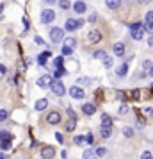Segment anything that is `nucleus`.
<instances>
[{
    "label": "nucleus",
    "instance_id": "nucleus-1",
    "mask_svg": "<svg viewBox=\"0 0 153 159\" xmlns=\"http://www.w3.org/2000/svg\"><path fill=\"white\" fill-rule=\"evenodd\" d=\"M130 34L132 38L135 39V41H141L142 38H144V29H142V23L141 22H135L130 25Z\"/></svg>",
    "mask_w": 153,
    "mask_h": 159
},
{
    "label": "nucleus",
    "instance_id": "nucleus-2",
    "mask_svg": "<svg viewBox=\"0 0 153 159\" xmlns=\"http://www.w3.org/2000/svg\"><path fill=\"white\" fill-rule=\"evenodd\" d=\"M11 139H13V136H11L9 130H0V148L2 150L11 148Z\"/></svg>",
    "mask_w": 153,
    "mask_h": 159
},
{
    "label": "nucleus",
    "instance_id": "nucleus-3",
    "mask_svg": "<svg viewBox=\"0 0 153 159\" xmlns=\"http://www.w3.org/2000/svg\"><path fill=\"white\" fill-rule=\"evenodd\" d=\"M50 39L52 43H61L64 39V29L61 27H52L50 29Z\"/></svg>",
    "mask_w": 153,
    "mask_h": 159
},
{
    "label": "nucleus",
    "instance_id": "nucleus-4",
    "mask_svg": "<svg viewBox=\"0 0 153 159\" xmlns=\"http://www.w3.org/2000/svg\"><path fill=\"white\" fill-rule=\"evenodd\" d=\"M50 89L53 91L55 95H59V97H62V95L66 93V88H64V82L61 79H53L50 84Z\"/></svg>",
    "mask_w": 153,
    "mask_h": 159
},
{
    "label": "nucleus",
    "instance_id": "nucleus-5",
    "mask_svg": "<svg viewBox=\"0 0 153 159\" xmlns=\"http://www.w3.org/2000/svg\"><path fill=\"white\" fill-rule=\"evenodd\" d=\"M82 25H84V20H75V18H68V20H66V25H64V30H68V32H73V30L80 29Z\"/></svg>",
    "mask_w": 153,
    "mask_h": 159
},
{
    "label": "nucleus",
    "instance_id": "nucleus-6",
    "mask_svg": "<svg viewBox=\"0 0 153 159\" xmlns=\"http://www.w3.org/2000/svg\"><path fill=\"white\" fill-rule=\"evenodd\" d=\"M55 20V11H52V9H45L43 13H41V22L43 23H52Z\"/></svg>",
    "mask_w": 153,
    "mask_h": 159
},
{
    "label": "nucleus",
    "instance_id": "nucleus-7",
    "mask_svg": "<svg viewBox=\"0 0 153 159\" xmlns=\"http://www.w3.org/2000/svg\"><path fill=\"white\" fill-rule=\"evenodd\" d=\"M70 95H71V97L75 98V100H80V98H84V97H86V93H84V89H82V88H79L77 84L70 88Z\"/></svg>",
    "mask_w": 153,
    "mask_h": 159
},
{
    "label": "nucleus",
    "instance_id": "nucleus-8",
    "mask_svg": "<svg viewBox=\"0 0 153 159\" xmlns=\"http://www.w3.org/2000/svg\"><path fill=\"white\" fill-rule=\"evenodd\" d=\"M87 38H89V43L96 45V43H100V41H102V32H100V30H96V29H93V30H89Z\"/></svg>",
    "mask_w": 153,
    "mask_h": 159
},
{
    "label": "nucleus",
    "instance_id": "nucleus-9",
    "mask_svg": "<svg viewBox=\"0 0 153 159\" xmlns=\"http://www.w3.org/2000/svg\"><path fill=\"white\" fill-rule=\"evenodd\" d=\"M52 80H53L52 75H43V77H39V79H37V86L43 88V89H46V88H50Z\"/></svg>",
    "mask_w": 153,
    "mask_h": 159
},
{
    "label": "nucleus",
    "instance_id": "nucleus-10",
    "mask_svg": "<svg viewBox=\"0 0 153 159\" xmlns=\"http://www.w3.org/2000/svg\"><path fill=\"white\" fill-rule=\"evenodd\" d=\"M71 7L75 9V13H77V15H84V13L87 11V6H86L82 0H75V4H73Z\"/></svg>",
    "mask_w": 153,
    "mask_h": 159
},
{
    "label": "nucleus",
    "instance_id": "nucleus-11",
    "mask_svg": "<svg viewBox=\"0 0 153 159\" xmlns=\"http://www.w3.org/2000/svg\"><path fill=\"white\" fill-rule=\"evenodd\" d=\"M46 122L50 123V125H57V123L61 122V115H59L57 111H52V113H48V118H46Z\"/></svg>",
    "mask_w": 153,
    "mask_h": 159
},
{
    "label": "nucleus",
    "instance_id": "nucleus-12",
    "mask_svg": "<svg viewBox=\"0 0 153 159\" xmlns=\"http://www.w3.org/2000/svg\"><path fill=\"white\" fill-rule=\"evenodd\" d=\"M53 154H55V148L50 147V145L41 148V156H43V159H52V157H53Z\"/></svg>",
    "mask_w": 153,
    "mask_h": 159
},
{
    "label": "nucleus",
    "instance_id": "nucleus-13",
    "mask_svg": "<svg viewBox=\"0 0 153 159\" xmlns=\"http://www.w3.org/2000/svg\"><path fill=\"white\" fill-rule=\"evenodd\" d=\"M112 50H114V54H116L117 57H121V56H125V43H121V41H117V43H114V47H112Z\"/></svg>",
    "mask_w": 153,
    "mask_h": 159
},
{
    "label": "nucleus",
    "instance_id": "nucleus-14",
    "mask_svg": "<svg viewBox=\"0 0 153 159\" xmlns=\"http://www.w3.org/2000/svg\"><path fill=\"white\" fill-rule=\"evenodd\" d=\"M82 111H84V115L91 116V115L96 113V106L95 104H84V106H82Z\"/></svg>",
    "mask_w": 153,
    "mask_h": 159
},
{
    "label": "nucleus",
    "instance_id": "nucleus-15",
    "mask_svg": "<svg viewBox=\"0 0 153 159\" xmlns=\"http://www.w3.org/2000/svg\"><path fill=\"white\" fill-rule=\"evenodd\" d=\"M46 107H48V100H46V98H39V100L36 102V106H34L36 111H45Z\"/></svg>",
    "mask_w": 153,
    "mask_h": 159
},
{
    "label": "nucleus",
    "instance_id": "nucleus-16",
    "mask_svg": "<svg viewBox=\"0 0 153 159\" xmlns=\"http://www.w3.org/2000/svg\"><path fill=\"white\" fill-rule=\"evenodd\" d=\"M50 56H52V52H50V50H46V52H41V54L37 56V63H39V65L43 66L45 63H46V59L50 57Z\"/></svg>",
    "mask_w": 153,
    "mask_h": 159
},
{
    "label": "nucleus",
    "instance_id": "nucleus-17",
    "mask_svg": "<svg viewBox=\"0 0 153 159\" xmlns=\"http://www.w3.org/2000/svg\"><path fill=\"white\" fill-rule=\"evenodd\" d=\"M126 73H128V65H126V63L121 65L119 68H116V75H117V77H125Z\"/></svg>",
    "mask_w": 153,
    "mask_h": 159
},
{
    "label": "nucleus",
    "instance_id": "nucleus-18",
    "mask_svg": "<svg viewBox=\"0 0 153 159\" xmlns=\"http://www.w3.org/2000/svg\"><path fill=\"white\" fill-rule=\"evenodd\" d=\"M105 4H107V7L109 9H119L121 0H105Z\"/></svg>",
    "mask_w": 153,
    "mask_h": 159
},
{
    "label": "nucleus",
    "instance_id": "nucleus-19",
    "mask_svg": "<svg viewBox=\"0 0 153 159\" xmlns=\"http://www.w3.org/2000/svg\"><path fill=\"white\" fill-rule=\"evenodd\" d=\"M102 123H103V127H112V118H110L107 113H103L102 115Z\"/></svg>",
    "mask_w": 153,
    "mask_h": 159
},
{
    "label": "nucleus",
    "instance_id": "nucleus-20",
    "mask_svg": "<svg viewBox=\"0 0 153 159\" xmlns=\"http://www.w3.org/2000/svg\"><path fill=\"white\" fill-rule=\"evenodd\" d=\"M110 134H112V129H110V127H102V129H100V136H102L103 139L110 138Z\"/></svg>",
    "mask_w": 153,
    "mask_h": 159
},
{
    "label": "nucleus",
    "instance_id": "nucleus-21",
    "mask_svg": "<svg viewBox=\"0 0 153 159\" xmlns=\"http://www.w3.org/2000/svg\"><path fill=\"white\" fill-rule=\"evenodd\" d=\"M142 29H144V32L153 34V22H151V20H144V23H142Z\"/></svg>",
    "mask_w": 153,
    "mask_h": 159
},
{
    "label": "nucleus",
    "instance_id": "nucleus-22",
    "mask_svg": "<svg viewBox=\"0 0 153 159\" xmlns=\"http://www.w3.org/2000/svg\"><path fill=\"white\" fill-rule=\"evenodd\" d=\"M73 141H75V145H77V147H82V145H86V136L79 134V136L73 138Z\"/></svg>",
    "mask_w": 153,
    "mask_h": 159
},
{
    "label": "nucleus",
    "instance_id": "nucleus-23",
    "mask_svg": "<svg viewBox=\"0 0 153 159\" xmlns=\"http://www.w3.org/2000/svg\"><path fill=\"white\" fill-rule=\"evenodd\" d=\"M77 84H80V86H89V84H91V79H89V77H80V79H77Z\"/></svg>",
    "mask_w": 153,
    "mask_h": 159
},
{
    "label": "nucleus",
    "instance_id": "nucleus-24",
    "mask_svg": "<svg viewBox=\"0 0 153 159\" xmlns=\"http://www.w3.org/2000/svg\"><path fill=\"white\" fill-rule=\"evenodd\" d=\"M64 45L66 47H75V45H77V39H75V38H64Z\"/></svg>",
    "mask_w": 153,
    "mask_h": 159
},
{
    "label": "nucleus",
    "instance_id": "nucleus-25",
    "mask_svg": "<svg viewBox=\"0 0 153 159\" xmlns=\"http://www.w3.org/2000/svg\"><path fill=\"white\" fill-rule=\"evenodd\" d=\"M59 7L64 9V11H66V9L71 7V4H70V0H59Z\"/></svg>",
    "mask_w": 153,
    "mask_h": 159
},
{
    "label": "nucleus",
    "instance_id": "nucleus-26",
    "mask_svg": "<svg viewBox=\"0 0 153 159\" xmlns=\"http://www.w3.org/2000/svg\"><path fill=\"white\" fill-rule=\"evenodd\" d=\"M123 136L125 138H134V129H132V127H125L123 129Z\"/></svg>",
    "mask_w": 153,
    "mask_h": 159
},
{
    "label": "nucleus",
    "instance_id": "nucleus-27",
    "mask_svg": "<svg viewBox=\"0 0 153 159\" xmlns=\"http://www.w3.org/2000/svg\"><path fill=\"white\" fill-rule=\"evenodd\" d=\"M102 61H103V66H105V68H110V66H112V57H110V56H105Z\"/></svg>",
    "mask_w": 153,
    "mask_h": 159
},
{
    "label": "nucleus",
    "instance_id": "nucleus-28",
    "mask_svg": "<svg viewBox=\"0 0 153 159\" xmlns=\"http://www.w3.org/2000/svg\"><path fill=\"white\" fill-rule=\"evenodd\" d=\"M53 75H55V79H61L62 75H66V70H64V68H61V66H59L57 70H55V73H53Z\"/></svg>",
    "mask_w": 153,
    "mask_h": 159
},
{
    "label": "nucleus",
    "instance_id": "nucleus-29",
    "mask_svg": "<svg viewBox=\"0 0 153 159\" xmlns=\"http://www.w3.org/2000/svg\"><path fill=\"white\" fill-rule=\"evenodd\" d=\"M75 127H77V120H73V118H71L68 123H66V130H73Z\"/></svg>",
    "mask_w": 153,
    "mask_h": 159
},
{
    "label": "nucleus",
    "instance_id": "nucleus-30",
    "mask_svg": "<svg viewBox=\"0 0 153 159\" xmlns=\"http://www.w3.org/2000/svg\"><path fill=\"white\" fill-rule=\"evenodd\" d=\"M105 56H107V54H105V50H96L95 54H93V57H95V59H103Z\"/></svg>",
    "mask_w": 153,
    "mask_h": 159
},
{
    "label": "nucleus",
    "instance_id": "nucleus-31",
    "mask_svg": "<svg viewBox=\"0 0 153 159\" xmlns=\"http://www.w3.org/2000/svg\"><path fill=\"white\" fill-rule=\"evenodd\" d=\"M96 156H98V157H103V156H105V154H107V148H103V147H98V148H96V152H95Z\"/></svg>",
    "mask_w": 153,
    "mask_h": 159
},
{
    "label": "nucleus",
    "instance_id": "nucleus-32",
    "mask_svg": "<svg viewBox=\"0 0 153 159\" xmlns=\"http://www.w3.org/2000/svg\"><path fill=\"white\" fill-rule=\"evenodd\" d=\"M117 113H119L121 116H125L126 113H128V106H126V104H121V106H119V111H117Z\"/></svg>",
    "mask_w": 153,
    "mask_h": 159
},
{
    "label": "nucleus",
    "instance_id": "nucleus-33",
    "mask_svg": "<svg viewBox=\"0 0 153 159\" xmlns=\"http://www.w3.org/2000/svg\"><path fill=\"white\" fill-rule=\"evenodd\" d=\"M7 118H9V113L6 109H0V122H6Z\"/></svg>",
    "mask_w": 153,
    "mask_h": 159
},
{
    "label": "nucleus",
    "instance_id": "nucleus-34",
    "mask_svg": "<svg viewBox=\"0 0 153 159\" xmlns=\"http://www.w3.org/2000/svg\"><path fill=\"white\" fill-rule=\"evenodd\" d=\"M71 54H73V48L64 45V47H62V56H71Z\"/></svg>",
    "mask_w": 153,
    "mask_h": 159
},
{
    "label": "nucleus",
    "instance_id": "nucleus-35",
    "mask_svg": "<svg viewBox=\"0 0 153 159\" xmlns=\"http://www.w3.org/2000/svg\"><path fill=\"white\" fill-rule=\"evenodd\" d=\"M141 159H153V154L150 150H146V152H142V154H141Z\"/></svg>",
    "mask_w": 153,
    "mask_h": 159
},
{
    "label": "nucleus",
    "instance_id": "nucleus-36",
    "mask_svg": "<svg viewBox=\"0 0 153 159\" xmlns=\"http://www.w3.org/2000/svg\"><path fill=\"white\" fill-rule=\"evenodd\" d=\"M151 61H150V59H146V61H142V68H144L146 72H148V70H150V68H151Z\"/></svg>",
    "mask_w": 153,
    "mask_h": 159
},
{
    "label": "nucleus",
    "instance_id": "nucleus-37",
    "mask_svg": "<svg viewBox=\"0 0 153 159\" xmlns=\"http://www.w3.org/2000/svg\"><path fill=\"white\" fill-rule=\"evenodd\" d=\"M86 143H89V145H93V143H95V136H93L91 132H89L87 136H86Z\"/></svg>",
    "mask_w": 153,
    "mask_h": 159
},
{
    "label": "nucleus",
    "instance_id": "nucleus-38",
    "mask_svg": "<svg viewBox=\"0 0 153 159\" xmlns=\"http://www.w3.org/2000/svg\"><path fill=\"white\" fill-rule=\"evenodd\" d=\"M93 154H95L93 150H86V152H84V156H82V159H89L91 156H93Z\"/></svg>",
    "mask_w": 153,
    "mask_h": 159
},
{
    "label": "nucleus",
    "instance_id": "nucleus-39",
    "mask_svg": "<svg viewBox=\"0 0 153 159\" xmlns=\"http://www.w3.org/2000/svg\"><path fill=\"white\" fill-rule=\"evenodd\" d=\"M53 65L57 66V68H59V66H62V56H61V57H55V61H53Z\"/></svg>",
    "mask_w": 153,
    "mask_h": 159
},
{
    "label": "nucleus",
    "instance_id": "nucleus-40",
    "mask_svg": "<svg viewBox=\"0 0 153 159\" xmlns=\"http://www.w3.org/2000/svg\"><path fill=\"white\" fill-rule=\"evenodd\" d=\"M68 115H70V118H73V120H77V115H75V111H73L71 107H68Z\"/></svg>",
    "mask_w": 153,
    "mask_h": 159
},
{
    "label": "nucleus",
    "instance_id": "nucleus-41",
    "mask_svg": "<svg viewBox=\"0 0 153 159\" xmlns=\"http://www.w3.org/2000/svg\"><path fill=\"white\" fill-rule=\"evenodd\" d=\"M6 72H7V68H6L4 65H0V79H2L4 75H6Z\"/></svg>",
    "mask_w": 153,
    "mask_h": 159
},
{
    "label": "nucleus",
    "instance_id": "nucleus-42",
    "mask_svg": "<svg viewBox=\"0 0 153 159\" xmlns=\"http://www.w3.org/2000/svg\"><path fill=\"white\" fill-rule=\"evenodd\" d=\"M55 139H57L59 143H62V141H64V138H62V134H61V132H55Z\"/></svg>",
    "mask_w": 153,
    "mask_h": 159
},
{
    "label": "nucleus",
    "instance_id": "nucleus-43",
    "mask_svg": "<svg viewBox=\"0 0 153 159\" xmlns=\"http://www.w3.org/2000/svg\"><path fill=\"white\" fill-rule=\"evenodd\" d=\"M144 20H151V22H153V11H148V13H146Z\"/></svg>",
    "mask_w": 153,
    "mask_h": 159
},
{
    "label": "nucleus",
    "instance_id": "nucleus-44",
    "mask_svg": "<svg viewBox=\"0 0 153 159\" xmlns=\"http://www.w3.org/2000/svg\"><path fill=\"white\" fill-rule=\"evenodd\" d=\"M34 39H36V43H37V45H43V39H41V38H39V36H36V38H34Z\"/></svg>",
    "mask_w": 153,
    "mask_h": 159
},
{
    "label": "nucleus",
    "instance_id": "nucleus-45",
    "mask_svg": "<svg viewBox=\"0 0 153 159\" xmlns=\"http://www.w3.org/2000/svg\"><path fill=\"white\" fill-rule=\"evenodd\" d=\"M139 4H141V6H146V4H150V0H137Z\"/></svg>",
    "mask_w": 153,
    "mask_h": 159
},
{
    "label": "nucleus",
    "instance_id": "nucleus-46",
    "mask_svg": "<svg viewBox=\"0 0 153 159\" xmlns=\"http://www.w3.org/2000/svg\"><path fill=\"white\" fill-rule=\"evenodd\" d=\"M146 115H153V109H151V107H148V109H146Z\"/></svg>",
    "mask_w": 153,
    "mask_h": 159
},
{
    "label": "nucleus",
    "instance_id": "nucleus-47",
    "mask_svg": "<svg viewBox=\"0 0 153 159\" xmlns=\"http://www.w3.org/2000/svg\"><path fill=\"white\" fill-rule=\"evenodd\" d=\"M148 73H150V77H153V66L150 68V70H148Z\"/></svg>",
    "mask_w": 153,
    "mask_h": 159
},
{
    "label": "nucleus",
    "instance_id": "nucleus-48",
    "mask_svg": "<svg viewBox=\"0 0 153 159\" xmlns=\"http://www.w3.org/2000/svg\"><path fill=\"white\" fill-rule=\"evenodd\" d=\"M0 159H7V154H0Z\"/></svg>",
    "mask_w": 153,
    "mask_h": 159
},
{
    "label": "nucleus",
    "instance_id": "nucleus-49",
    "mask_svg": "<svg viewBox=\"0 0 153 159\" xmlns=\"http://www.w3.org/2000/svg\"><path fill=\"white\" fill-rule=\"evenodd\" d=\"M2 11H4V4H0V15H2Z\"/></svg>",
    "mask_w": 153,
    "mask_h": 159
},
{
    "label": "nucleus",
    "instance_id": "nucleus-50",
    "mask_svg": "<svg viewBox=\"0 0 153 159\" xmlns=\"http://www.w3.org/2000/svg\"><path fill=\"white\" fill-rule=\"evenodd\" d=\"M45 2H48V4H53V2H55V0H45Z\"/></svg>",
    "mask_w": 153,
    "mask_h": 159
}]
</instances>
